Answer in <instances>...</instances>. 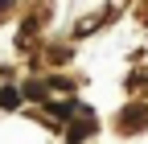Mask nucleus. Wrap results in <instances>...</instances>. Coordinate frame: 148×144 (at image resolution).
<instances>
[{"label": "nucleus", "mask_w": 148, "mask_h": 144, "mask_svg": "<svg viewBox=\"0 0 148 144\" xmlns=\"http://www.w3.org/2000/svg\"><path fill=\"white\" fill-rule=\"evenodd\" d=\"M144 123H148V107H144V103H132V107L119 115V132H140Z\"/></svg>", "instance_id": "f257e3e1"}, {"label": "nucleus", "mask_w": 148, "mask_h": 144, "mask_svg": "<svg viewBox=\"0 0 148 144\" xmlns=\"http://www.w3.org/2000/svg\"><path fill=\"white\" fill-rule=\"evenodd\" d=\"M16 103H21V91H12V86L0 91V107H16Z\"/></svg>", "instance_id": "f03ea898"}]
</instances>
